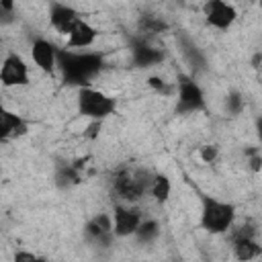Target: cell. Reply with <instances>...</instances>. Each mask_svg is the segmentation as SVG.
<instances>
[{"label":"cell","mask_w":262,"mask_h":262,"mask_svg":"<svg viewBox=\"0 0 262 262\" xmlns=\"http://www.w3.org/2000/svg\"><path fill=\"white\" fill-rule=\"evenodd\" d=\"M31 57L39 70L53 72V68L57 66V59H59V51L47 39H35L31 45Z\"/></svg>","instance_id":"8"},{"label":"cell","mask_w":262,"mask_h":262,"mask_svg":"<svg viewBox=\"0 0 262 262\" xmlns=\"http://www.w3.org/2000/svg\"><path fill=\"white\" fill-rule=\"evenodd\" d=\"M160 59V55L154 51V49H149V47H139L137 49V61L141 63V66H149V63H154V61H158Z\"/></svg>","instance_id":"17"},{"label":"cell","mask_w":262,"mask_h":262,"mask_svg":"<svg viewBox=\"0 0 262 262\" xmlns=\"http://www.w3.org/2000/svg\"><path fill=\"white\" fill-rule=\"evenodd\" d=\"M0 82L2 86H25L29 82V70L20 55L10 53L4 57L0 68Z\"/></svg>","instance_id":"6"},{"label":"cell","mask_w":262,"mask_h":262,"mask_svg":"<svg viewBox=\"0 0 262 262\" xmlns=\"http://www.w3.org/2000/svg\"><path fill=\"white\" fill-rule=\"evenodd\" d=\"M154 174L145 170H119L113 176V194L121 199L123 203H137L149 192Z\"/></svg>","instance_id":"1"},{"label":"cell","mask_w":262,"mask_h":262,"mask_svg":"<svg viewBox=\"0 0 262 262\" xmlns=\"http://www.w3.org/2000/svg\"><path fill=\"white\" fill-rule=\"evenodd\" d=\"M158 233H160V229H158V223L149 219V221H141V225H139V229H137V233H135V235H137L139 239H143V242H145V239H151V237H156Z\"/></svg>","instance_id":"16"},{"label":"cell","mask_w":262,"mask_h":262,"mask_svg":"<svg viewBox=\"0 0 262 262\" xmlns=\"http://www.w3.org/2000/svg\"><path fill=\"white\" fill-rule=\"evenodd\" d=\"M96 41V29L84 20V18H78V23L72 27V31L68 33V47H74V49H86L90 47L92 43Z\"/></svg>","instance_id":"11"},{"label":"cell","mask_w":262,"mask_h":262,"mask_svg":"<svg viewBox=\"0 0 262 262\" xmlns=\"http://www.w3.org/2000/svg\"><path fill=\"white\" fill-rule=\"evenodd\" d=\"M256 131H258V137L262 139V117L256 121Z\"/></svg>","instance_id":"22"},{"label":"cell","mask_w":262,"mask_h":262,"mask_svg":"<svg viewBox=\"0 0 262 262\" xmlns=\"http://www.w3.org/2000/svg\"><path fill=\"white\" fill-rule=\"evenodd\" d=\"M250 168H252L254 172L262 170V158H260V156H252V158H250Z\"/></svg>","instance_id":"21"},{"label":"cell","mask_w":262,"mask_h":262,"mask_svg":"<svg viewBox=\"0 0 262 262\" xmlns=\"http://www.w3.org/2000/svg\"><path fill=\"white\" fill-rule=\"evenodd\" d=\"M203 104V92L201 88L190 82V80H184L180 84V106L186 108V111H194Z\"/></svg>","instance_id":"13"},{"label":"cell","mask_w":262,"mask_h":262,"mask_svg":"<svg viewBox=\"0 0 262 262\" xmlns=\"http://www.w3.org/2000/svg\"><path fill=\"white\" fill-rule=\"evenodd\" d=\"M14 262H45V260H43V258H39V256H35L33 252L18 250V252L14 254Z\"/></svg>","instance_id":"19"},{"label":"cell","mask_w":262,"mask_h":262,"mask_svg":"<svg viewBox=\"0 0 262 262\" xmlns=\"http://www.w3.org/2000/svg\"><path fill=\"white\" fill-rule=\"evenodd\" d=\"M235 217V209L229 203L217 201L213 196L203 199V209H201V227L213 235L225 233Z\"/></svg>","instance_id":"3"},{"label":"cell","mask_w":262,"mask_h":262,"mask_svg":"<svg viewBox=\"0 0 262 262\" xmlns=\"http://www.w3.org/2000/svg\"><path fill=\"white\" fill-rule=\"evenodd\" d=\"M63 78L70 84H82L88 82L98 70H100V57L94 53H72V51H61L57 59Z\"/></svg>","instance_id":"2"},{"label":"cell","mask_w":262,"mask_h":262,"mask_svg":"<svg viewBox=\"0 0 262 262\" xmlns=\"http://www.w3.org/2000/svg\"><path fill=\"white\" fill-rule=\"evenodd\" d=\"M199 154H201V160H203V162L213 164V162L217 160V156H219V149H217V145H203Z\"/></svg>","instance_id":"18"},{"label":"cell","mask_w":262,"mask_h":262,"mask_svg":"<svg viewBox=\"0 0 262 262\" xmlns=\"http://www.w3.org/2000/svg\"><path fill=\"white\" fill-rule=\"evenodd\" d=\"M231 250H233V256L239 262H250V260H254L262 254V246L254 239L252 231H246V229H242L239 233L233 235Z\"/></svg>","instance_id":"9"},{"label":"cell","mask_w":262,"mask_h":262,"mask_svg":"<svg viewBox=\"0 0 262 262\" xmlns=\"http://www.w3.org/2000/svg\"><path fill=\"white\" fill-rule=\"evenodd\" d=\"M78 18H80L78 12L68 4H59V2L49 4V23L57 33L68 35L72 27L78 23Z\"/></svg>","instance_id":"10"},{"label":"cell","mask_w":262,"mask_h":262,"mask_svg":"<svg viewBox=\"0 0 262 262\" xmlns=\"http://www.w3.org/2000/svg\"><path fill=\"white\" fill-rule=\"evenodd\" d=\"M147 84H149L151 88L160 90V92H164V90H166V84H164V82H162L160 78H149V80H147Z\"/></svg>","instance_id":"20"},{"label":"cell","mask_w":262,"mask_h":262,"mask_svg":"<svg viewBox=\"0 0 262 262\" xmlns=\"http://www.w3.org/2000/svg\"><path fill=\"white\" fill-rule=\"evenodd\" d=\"M149 194L158 201V203H166L172 194V182L166 174H154L151 178V186H149Z\"/></svg>","instance_id":"15"},{"label":"cell","mask_w":262,"mask_h":262,"mask_svg":"<svg viewBox=\"0 0 262 262\" xmlns=\"http://www.w3.org/2000/svg\"><path fill=\"white\" fill-rule=\"evenodd\" d=\"M115 98L106 96L104 92L90 88V86H82L78 90V111L80 115L92 119V121H102L108 115L115 113Z\"/></svg>","instance_id":"4"},{"label":"cell","mask_w":262,"mask_h":262,"mask_svg":"<svg viewBox=\"0 0 262 262\" xmlns=\"http://www.w3.org/2000/svg\"><path fill=\"white\" fill-rule=\"evenodd\" d=\"M23 133H27V123L20 117H16L14 113L4 111L0 115V137L6 141L8 137H18Z\"/></svg>","instance_id":"12"},{"label":"cell","mask_w":262,"mask_h":262,"mask_svg":"<svg viewBox=\"0 0 262 262\" xmlns=\"http://www.w3.org/2000/svg\"><path fill=\"white\" fill-rule=\"evenodd\" d=\"M86 233L92 235V237H96V239L113 235V217L106 215V213H100V215L92 217L86 223Z\"/></svg>","instance_id":"14"},{"label":"cell","mask_w":262,"mask_h":262,"mask_svg":"<svg viewBox=\"0 0 262 262\" xmlns=\"http://www.w3.org/2000/svg\"><path fill=\"white\" fill-rule=\"evenodd\" d=\"M141 213L137 209L131 207H115L113 213V233L117 237H127V235H135L139 225H141Z\"/></svg>","instance_id":"7"},{"label":"cell","mask_w":262,"mask_h":262,"mask_svg":"<svg viewBox=\"0 0 262 262\" xmlns=\"http://www.w3.org/2000/svg\"><path fill=\"white\" fill-rule=\"evenodd\" d=\"M203 14H205L207 23L219 31L229 29L237 16L235 8L227 2H221V0H209L207 4H203Z\"/></svg>","instance_id":"5"}]
</instances>
